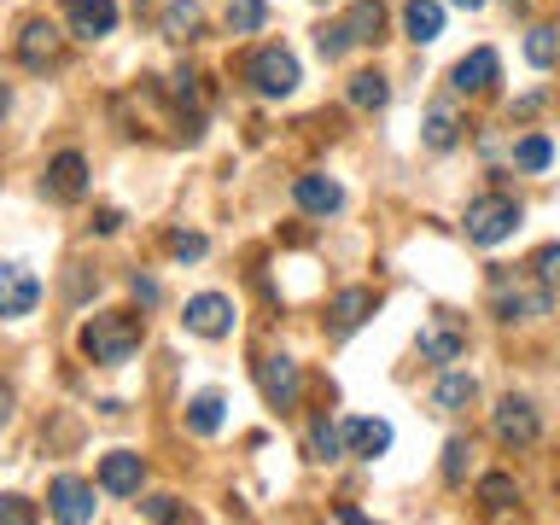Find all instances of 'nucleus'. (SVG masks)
<instances>
[{"label":"nucleus","instance_id":"35","mask_svg":"<svg viewBox=\"0 0 560 525\" xmlns=\"http://www.w3.org/2000/svg\"><path fill=\"white\" fill-rule=\"evenodd\" d=\"M315 47H322V59H339V52H345V47H357V42L345 35V24H327L322 35H315Z\"/></svg>","mask_w":560,"mask_h":525},{"label":"nucleus","instance_id":"34","mask_svg":"<svg viewBox=\"0 0 560 525\" xmlns=\"http://www.w3.org/2000/svg\"><path fill=\"white\" fill-rule=\"evenodd\" d=\"M0 525H35V502L30 497H0Z\"/></svg>","mask_w":560,"mask_h":525},{"label":"nucleus","instance_id":"16","mask_svg":"<svg viewBox=\"0 0 560 525\" xmlns=\"http://www.w3.org/2000/svg\"><path fill=\"white\" fill-rule=\"evenodd\" d=\"M368 315H374V292L368 287H345L339 298H332V315H327V327H332V339H350Z\"/></svg>","mask_w":560,"mask_h":525},{"label":"nucleus","instance_id":"18","mask_svg":"<svg viewBox=\"0 0 560 525\" xmlns=\"http://www.w3.org/2000/svg\"><path fill=\"white\" fill-rule=\"evenodd\" d=\"M402 30H409L415 47L438 42V35H444V7H438V0H409V7H402Z\"/></svg>","mask_w":560,"mask_h":525},{"label":"nucleus","instance_id":"32","mask_svg":"<svg viewBox=\"0 0 560 525\" xmlns=\"http://www.w3.org/2000/svg\"><path fill=\"white\" fill-rule=\"evenodd\" d=\"M467 438H450V444H444V479L450 485H462V472H467Z\"/></svg>","mask_w":560,"mask_h":525},{"label":"nucleus","instance_id":"3","mask_svg":"<svg viewBox=\"0 0 560 525\" xmlns=\"http://www.w3.org/2000/svg\"><path fill=\"white\" fill-rule=\"evenodd\" d=\"M245 82H252L262 100H287L298 88V59L287 47H257L252 59H245Z\"/></svg>","mask_w":560,"mask_h":525},{"label":"nucleus","instance_id":"6","mask_svg":"<svg viewBox=\"0 0 560 525\" xmlns=\"http://www.w3.org/2000/svg\"><path fill=\"white\" fill-rule=\"evenodd\" d=\"M42 304V280H35L24 262H0V322H18Z\"/></svg>","mask_w":560,"mask_h":525},{"label":"nucleus","instance_id":"23","mask_svg":"<svg viewBox=\"0 0 560 525\" xmlns=\"http://www.w3.org/2000/svg\"><path fill=\"white\" fill-rule=\"evenodd\" d=\"M420 135H427V147H432V152H450L455 140H462V117H455V105L438 100L432 112H427V129H420Z\"/></svg>","mask_w":560,"mask_h":525},{"label":"nucleus","instance_id":"2","mask_svg":"<svg viewBox=\"0 0 560 525\" xmlns=\"http://www.w3.org/2000/svg\"><path fill=\"white\" fill-rule=\"evenodd\" d=\"M520 228V199L508 192H485V199L467 205V240L472 245H502Z\"/></svg>","mask_w":560,"mask_h":525},{"label":"nucleus","instance_id":"21","mask_svg":"<svg viewBox=\"0 0 560 525\" xmlns=\"http://www.w3.org/2000/svg\"><path fill=\"white\" fill-rule=\"evenodd\" d=\"M472 397H479V380L462 374V368H444V380H438V392H432L438 409H444V415H462Z\"/></svg>","mask_w":560,"mask_h":525},{"label":"nucleus","instance_id":"28","mask_svg":"<svg viewBox=\"0 0 560 525\" xmlns=\"http://www.w3.org/2000/svg\"><path fill=\"white\" fill-rule=\"evenodd\" d=\"M310 455H315V462H339V455H345V427L315 420V427H310Z\"/></svg>","mask_w":560,"mask_h":525},{"label":"nucleus","instance_id":"22","mask_svg":"<svg viewBox=\"0 0 560 525\" xmlns=\"http://www.w3.org/2000/svg\"><path fill=\"white\" fill-rule=\"evenodd\" d=\"M380 30H385V7H380V0H350V12H345V35H350V42H380Z\"/></svg>","mask_w":560,"mask_h":525},{"label":"nucleus","instance_id":"4","mask_svg":"<svg viewBox=\"0 0 560 525\" xmlns=\"http://www.w3.org/2000/svg\"><path fill=\"white\" fill-rule=\"evenodd\" d=\"M490 432H497L508 450H525V444H537L542 420H537V409L525 397H502L497 409H490Z\"/></svg>","mask_w":560,"mask_h":525},{"label":"nucleus","instance_id":"38","mask_svg":"<svg viewBox=\"0 0 560 525\" xmlns=\"http://www.w3.org/2000/svg\"><path fill=\"white\" fill-rule=\"evenodd\" d=\"M129 292H135V298H140V304H147V310L158 304V280H147V275H135V280H129Z\"/></svg>","mask_w":560,"mask_h":525},{"label":"nucleus","instance_id":"40","mask_svg":"<svg viewBox=\"0 0 560 525\" xmlns=\"http://www.w3.org/2000/svg\"><path fill=\"white\" fill-rule=\"evenodd\" d=\"M7 112H12V88L0 82V117H7Z\"/></svg>","mask_w":560,"mask_h":525},{"label":"nucleus","instance_id":"15","mask_svg":"<svg viewBox=\"0 0 560 525\" xmlns=\"http://www.w3.org/2000/svg\"><path fill=\"white\" fill-rule=\"evenodd\" d=\"M549 287H542V280H537V287H502L497 292V315H502V322H537V315H549Z\"/></svg>","mask_w":560,"mask_h":525},{"label":"nucleus","instance_id":"9","mask_svg":"<svg viewBox=\"0 0 560 525\" xmlns=\"http://www.w3.org/2000/svg\"><path fill=\"white\" fill-rule=\"evenodd\" d=\"M65 24L82 42H100V35L117 30V0H65Z\"/></svg>","mask_w":560,"mask_h":525},{"label":"nucleus","instance_id":"29","mask_svg":"<svg viewBox=\"0 0 560 525\" xmlns=\"http://www.w3.org/2000/svg\"><path fill=\"white\" fill-rule=\"evenodd\" d=\"M525 59H532L537 70H549V65L560 59V30H549V24H537L532 35H525Z\"/></svg>","mask_w":560,"mask_h":525},{"label":"nucleus","instance_id":"39","mask_svg":"<svg viewBox=\"0 0 560 525\" xmlns=\"http://www.w3.org/2000/svg\"><path fill=\"white\" fill-rule=\"evenodd\" d=\"M12 402H18V397H12V385L0 380V427H7V420H12Z\"/></svg>","mask_w":560,"mask_h":525},{"label":"nucleus","instance_id":"26","mask_svg":"<svg viewBox=\"0 0 560 525\" xmlns=\"http://www.w3.org/2000/svg\"><path fill=\"white\" fill-rule=\"evenodd\" d=\"M479 502H485V514H508V508L520 502V485L508 479V472H485V479H479Z\"/></svg>","mask_w":560,"mask_h":525},{"label":"nucleus","instance_id":"36","mask_svg":"<svg viewBox=\"0 0 560 525\" xmlns=\"http://www.w3.org/2000/svg\"><path fill=\"white\" fill-rule=\"evenodd\" d=\"M140 520H158V525L182 520V502H175V497H147V502H140Z\"/></svg>","mask_w":560,"mask_h":525},{"label":"nucleus","instance_id":"41","mask_svg":"<svg viewBox=\"0 0 560 525\" xmlns=\"http://www.w3.org/2000/svg\"><path fill=\"white\" fill-rule=\"evenodd\" d=\"M455 7H467V12H479V7H485V0H455Z\"/></svg>","mask_w":560,"mask_h":525},{"label":"nucleus","instance_id":"11","mask_svg":"<svg viewBox=\"0 0 560 525\" xmlns=\"http://www.w3.org/2000/svg\"><path fill=\"white\" fill-rule=\"evenodd\" d=\"M59 47H65V35L47 24V18H30L24 35H18V59H24L30 70H47V65H59Z\"/></svg>","mask_w":560,"mask_h":525},{"label":"nucleus","instance_id":"33","mask_svg":"<svg viewBox=\"0 0 560 525\" xmlns=\"http://www.w3.org/2000/svg\"><path fill=\"white\" fill-rule=\"evenodd\" d=\"M532 269H537V280H542V287H549V292H560V245H542Z\"/></svg>","mask_w":560,"mask_h":525},{"label":"nucleus","instance_id":"12","mask_svg":"<svg viewBox=\"0 0 560 525\" xmlns=\"http://www.w3.org/2000/svg\"><path fill=\"white\" fill-rule=\"evenodd\" d=\"M140 479H147V462L135 450H112L100 462V490H112V497H140Z\"/></svg>","mask_w":560,"mask_h":525},{"label":"nucleus","instance_id":"31","mask_svg":"<svg viewBox=\"0 0 560 525\" xmlns=\"http://www.w3.org/2000/svg\"><path fill=\"white\" fill-rule=\"evenodd\" d=\"M164 245H170V257H175V262H199V257L210 252V240H205V234H192V228H175Z\"/></svg>","mask_w":560,"mask_h":525},{"label":"nucleus","instance_id":"24","mask_svg":"<svg viewBox=\"0 0 560 525\" xmlns=\"http://www.w3.org/2000/svg\"><path fill=\"white\" fill-rule=\"evenodd\" d=\"M222 409H228V402H222V392H199V397L187 402V432H199V438H217V432H222Z\"/></svg>","mask_w":560,"mask_h":525},{"label":"nucleus","instance_id":"20","mask_svg":"<svg viewBox=\"0 0 560 525\" xmlns=\"http://www.w3.org/2000/svg\"><path fill=\"white\" fill-rule=\"evenodd\" d=\"M345 100L357 105V112H385V100H392V82H385L380 70H357V77L345 82Z\"/></svg>","mask_w":560,"mask_h":525},{"label":"nucleus","instance_id":"10","mask_svg":"<svg viewBox=\"0 0 560 525\" xmlns=\"http://www.w3.org/2000/svg\"><path fill=\"white\" fill-rule=\"evenodd\" d=\"M497 77H502V59H497V47H472L467 59L450 70V88H455V94H485V88L497 82Z\"/></svg>","mask_w":560,"mask_h":525},{"label":"nucleus","instance_id":"30","mask_svg":"<svg viewBox=\"0 0 560 525\" xmlns=\"http://www.w3.org/2000/svg\"><path fill=\"white\" fill-rule=\"evenodd\" d=\"M514 164L520 170H549L555 164V140L549 135H525L520 147H514Z\"/></svg>","mask_w":560,"mask_h":525},{"label":"nucleus","instance_id":"25","mask_svg":"<svg viewBox=\"0 0 560 525\" xmlns=\"http://www.w3.org/2000/svg\"><path fill=\"white\" fill-rule=\"evenodd\" d=\"M199 0H170L164 7V35L170 42H192V35H199Z\"/></svg>","mask_w":560,"mask_h":525},{"label":"nucleus","instance_id":"17","mask_svg":"<svg viewBox=\"0 0 560 525\" xmlns=\"http://www.w3.org/2000/svg\"><path fill=\"white\" fill-rule=\"evenodd\" d=\"M462 350H467V332L450 322V315H438L432 327H420V357L427 362H462Z\"/></svg>","mask_w":560,"mask_h":525},{"label":"nucleus","instance_id":"7","mask_svg":"<svg viewBox=\"0 0 560 525\" xmlns=\"http://www.w3.org/2000/svg\"><path fill=\"white\" fill-rule=\"evenodd\" d=\"M257 385H262V397H269V409H292L298 392H304V374H298L292 357H262L257 362Z\"/></svg>","mask_w":560,"mask_h":525},{"label":"nucleus","instance_id":"13","mask_svg":"<svg viewBox=\"0 0 560 525\" xmlns=\"http://www.w3.org/2000/svg\"><path fill=\"white\" fill-rule=\"evenodd\" d=\"M47 192L59 205H77L88 192V158L82 152H59V158H52V164H47Z\"/></svg>","mask_w":560,"mask_h":525},{"label":"nucleus","instance_id":"37","mask_svg":"<svg viewBox=\"0 0 560 525\" xmlns=\"http://www.w3.org/2000/svg\"><path fill=\"white\" fill-rule=\"evenodd\" d=\"M117 228H122V210L100 205V210H94V234H117Z\"/></svg>","mask_w":560,"mask_h":525},{"label":"nucleus","instance_id":"19","mask_svg":"<svg viewBox=\"0 0 560 525\" xmlns=\"http://www.w3.org/2000/svg\"><path fill=\"white\" fill-rule=\"evenodd\" d=\"M345 450L374 462V455L392 450V427H385V420H345Z\"/></svg>","mask_w":560,"mask_h":525},{"label":"nucleus","instance_id":"8","mask_svg":"<svg viewBox=\"0 0 560 525\" xmlns=\"http://www.w3.org/2000/svg\"><path fill=\"white\" fill-rule=\"evenodd\" d=\"M182 322H187V332H199V339H222V332L234 327V304H228L222 292H199V298H187Z\"/></svg>","mask_w":560,"mask_h":525},{"label":"nucleus","instance_id":"27","mask_svg":"<svg viewBox=\"0 0 560 525\" xmlns=\"http://www.w3.org/2000/svg\"><path fill=\"white\" fill-rule=\"evenodd\" d=\"M262 24H269V7H262V0H228V30L234 35H257Z\"/></svg>","mask_w":560,"mask_h":525},{"label":"nucleus","instance_id":"14","mask_svg":"<svg viewBox=\"0 0 560 525\" xmlns=\"http://www.w3.org/2000/svg\"><path fill=\"white\" fill-rule=\"evenodd\" d=\"M292 199H298V210H310V217H332V210L345 205V187L332 182V175H298L292 182Z\"/></svg>","mask_w":560,"mask_h":525},{"label":"nucleus","instance_id":"5","mask_svg":"<svg viewBox=\"0 0 560 525\" xmlns=\"http://www.w3.org/2000/svg\"><path fill=\"white\" fill-rule=\"evenodd\" d=\"M47 514L65 520V525H88L94 520V485L77 479V472H59V479L47 485Z\"/></svg>","mask_w":560,"mask_h":525},{"label":"nucleus","instance_id":"1","mask_svg":"<svg viewBox=\"0 0 560 525\" xmlns=\"http://www.w3.org/2000/svg\"><path fill=\"white\" fill-rule=\"evenodd\" d=\"M140 339H147V322H140L135 310H105V315H94V322L77 332L82 357L100 362V368H122L140 350Z\"/></svg>","mask_w":560,"mask_h":525}]
</instances>
